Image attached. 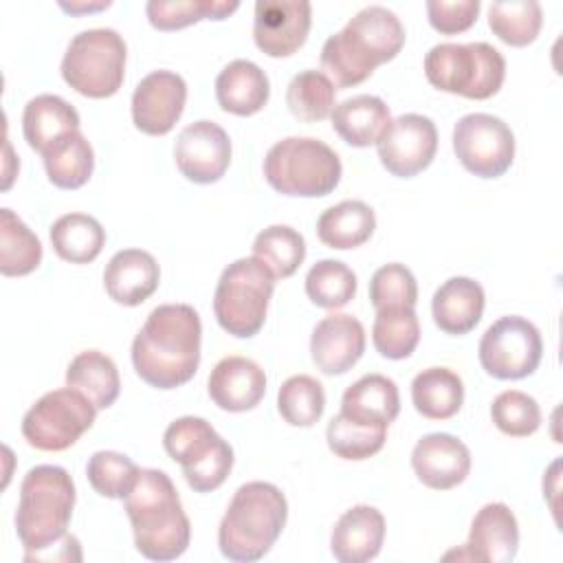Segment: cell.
<instances>
[{"label": "cell", "instance_id": "1", "mask_svg": "<svg viewBox=\"0 0 563 563\" xmlns=\"http://www.w3.org/2000/svg\"><path fill=\"white\" fill-rule=\"evenodd\" d=\"M200 314L189 303L156 306L132 341L136 374L156 389L189 383L200 365Z\"/></svg>", "mask_w": 563, "mask_h": 563}, {"label": "cell", "instance_id": "2", "mask_svg": "<svg viewBox=\"0 0 563 563\" xmlns=\"http://www.w3.org/2000/svg\"><path fill=\"white\" fill-rule=\"evenodd\" d=\"M405 44V26L398 15L380 4L361 9L321 48V66L334 88L363 84L376 66L394 59Z\"/></svg>", "mask_w": 563, "mask_h": 563}, {"label": "cell", "instance_id": "3", "mask_svg": "<svg viewBox=\"0 0 563 563\" xmlns=\"http://www.w3.org/2000/svg\"><path fill=\"white\" fill-rule=\"evenodd\" d=\"M123 504L134 530V545L145 559L174 561L187 550L191 523L165 471L141 468Z\"/></svg>", "mask_w": 563, "mask_h": 563}, {"label": "cell", "instance_id": "4", "mask_svg": "<svg viewBox=\"0 0 563 563\" xmlns=\"http://www.w3.org/2000/svg\"><path fill=\"white\" fill-rule=\"evenodd\" d=\"M288 517L284 493L268 482L242 484L218 528L222 556L238 563H253L268 554L282 534Z\"/></svg>", "mask_w": 563, "mask_h": 563}, {"label": "cell", "instance_id": "5", "mask_svg": "<svg viewBox=\"0 0 563 563\" xmlns=\"http://www.w3.org/2000/svg\"><path fill=\"white\" fill-rule=\"evenodd\" d=\"M73 508L75 484L66 468L40 464L24 475L15 512V530L26 550L24 561L51 550L68 534Z\"/></svg>", "mask_w": 563, "mask_h": 563}, {"label": "cell", "instance_id": "6", "mask_svg": "<svg viewBox=\"0 0 563 563\" xmlns=\"http://www.w3.org/2000/svg\"><path fill=\"white\" fill-rule=\"evenodd\" d=\"M341 172L339 154L312 136L282 139L264 158L266 183L284 196H328L339 185Z\"/></svg>", "mask_w": 563, "mask_h": 563}, {"label": "cell", "instance_id": "7", "mask_svg": "<svg viewBox=\"0 0 563 563\" xmlns=\"http://www.w3.org/2000/svg\"><path fill=\"white\" fill-rule=\"evenodd\" d=\"M424 75L431 86L468 99L493 97L506 77L504 55L486 44H435L424 55Z\"/></svg>", "mask_w": 563, "mask_h": 563}, {"label": "cell", "instance_id": "8", "mask_svg": "<svg viewBox=\"0 0 563 563\" xmlns=\"http://www.w3.org/2000/svg\"><path fill=\"white\" fill-rule=\"evenodd\" d=\"M273 288L275 275L255 255L231 262L213 295V314L220 328L238 339L255 336L266 321Z\"/></svg>", "mask_w": 563, "mask_h": 563}, {"label": "cell", "instance_id": "9", "mask_svg": "<svg viewBox=\"0 0 563 563\" xmlns=\"http://www.w3.org/2000/svg\"><path fill=\"white\" fill-rule=\"evenodd\" d=\"M128 46L114 29H88L77 33L62 59L64 81L84 97H112L125 75Z\"/></svg>", "mask_w": 563, "mask_h": 563}, {"label": "cell", "instance_id": "10", "mask_svg": "<svg viewBox=\"0 0 563 563\" xmlns=\"http://www.w3.org/2000/svg\"><path fill=\"white\" fill-rule=\"evenodd\" d=\"M167 455L180 464L187 484L196 493H209L224 484L233 468L231 444L198 416L174 420L163 433Z\"/></svg>", "mask_w": 563, "mask_h": 563}, {"label": "cell", "instance_id": "11", "mask_svg": "<svg viewBox=\"0 0 563 563\" xmlns=\"http://www.w3.org/2000/svg\"><path fill=\"white\" fill-rule=\"evenodd\" d=\"M97 407L77 389L64 387L44 394L22 418L24 440L40 451L73 446L95 422Z\"/></svg>", "mask_w": 563, "mask_h": 563}, {"label": "cell", "instance_id": "12", "mask_svg": "<svg viewBox=\"0 0 563 563\" xmlns=\"http://www.w3.org/2000/svg\"><path fill=\"white\" fill-rule=\"evenodd\" d=\"M543 354L539 328L519 314L497 319L479 341V363L486 374L501 380L530 376Z\"/></svg>", "mask_w": 563, "mask_h": 563}, {"label": "cell", "instance_id": "13", "mask_svg": "<svg viewBox=\"0 0 563 563\" xmlns=\"http://www.w3.org/2000/svg\"><path fill=\"white\" fill-rule=\"evenodd\" d=\"M453 152L457 161L479 178L504 176L515 158V134L495 114L471 112L453 128Z\"/></svg>", "mask_w": 563, "mask_h": 563}, {"label": "cell", "instance_id": "14", "mask_svg": "<svg viewBox=\"0 0 563 563\" xmlns=\"http://www.w3.org/2000/svg\"><path fill=\"white\" fill-rule=\"evenodd\" d=\"M383 167L398 178H411L427 169L438 152L435 123L416 112L394 119L376 143Z\"/></svg>", "mask_w": 563, "mask_h": 563}, {"label": "cell", "instance_id": "15", "mask_svg": "<svg viewBox=\"0 0 563 563\" xmlns=\"http://www.w3.org/2000/svg\"><path fill=\"white\" fill-rule=\"evenodd\" d=\"M312 7L308 0H257L253 40L268 57H288L308 37Z\"/></svg>", "mask_w": 563, "mask_h": 563}, {"label": "cell", "instance_id": "16", "mask_svg": "<svg viewBox=\"0 0 563 563\" xmlns=\"http://www.w3.org/2000/svg\"><path fill=\"white\" fill-rule=\"evenodd\" d=\"M174 158L180 174L191 183H216L231 163L229 134L213 121H194L178 134Z\"/></svg>", "mask_w": 563, "mask_h": 563}, {"label": "cell", "instance_id": "17", "mask_svg": "<svg viewBox=\"0 0 563 563\" xmlns=\"http://www.w3.org/2000/svg\"><path fill=\"white\" fill-rule=\"evenodd\" d=\"M187 101V84L174 70H152L132 95V121L152 136L167 134L180 119Z\"/></svg>", "mask_w": 563, "mask_h": 563}, {"label": "cell", "instance_id": "18", "mask_svg": "<svg viewBox=\"0 0 563 563\" xmlns=\"http://www.w3.org/2000/svg\"><path fill=\"white\" fill-rule=\"evenodd\" d=\"M365 352V328L363 323L343 312L323 317L310 336V354L317 369L328 376L345 374L356 365Z\"/></svg>", "mask_w": 563, "mask_h": 563}, {"label": "cell", "instance_id": "19", "mask_svg": "<svg viewBox=\"0 0 563 563\" xmlns=\"http://www.w3.org/2000/svg\"><path fill=\"white\" fill-rule=\"evenodd\" d=\"M411 466L424 486L449 490L466 479L471 471V451L451 433H427L411 451Z\"/></svg>", "mask_w": 563, "mask_h": 563}, {"label": "cell", "instance_id": "20", "mask_svg": "<svg viewBox=\"0 0 563 563\" xmlns=\"http://www.w3.org/2000/svg\"><path fill=\"white\" fill-rule=\"evenodd\" d=\"M517 548L519 526L512 510L501 501H490L473 517L468 541L457 556L482 563H508L515 559Z\"/></svg>", "mask_w": 563, "mask_h": 563}, {"label": "cell", "instance_id": "21", "mask_svg": "<svg viewBox=\"0 0 563 563\" xmlns=\"http://www.w3.org/2000/svg\"><path fill=\"white\" fill-rule=\"evenodd\" d=\"M207 389L220 409L233 413L249 411L266 394V374L246 356H224L211 369Z\"/></svg>", "mask_w": 563, "mask_h": 563}, {"label": "cell", "instance_id": "22", "mask_svg": "<svg viewBox=\"0 0 563 563\" xmlns=\"http://www.w3.org/2000/svg\"><path fill=\"white\" fill-rule=\"evenodd\" d=\"M385 539V517L378 508L358 504L345 510L332 528L330 550L339 563L372 561Z\"/></svg>", "mask_w": 563, "mask_h": 563}, {"label": "cell", "instance_id": "23", "mask_svg": "<svg viewBox=\"0 0 563 563\" xmlns=\"http://www.w3.org/2000/svg\"><path fill=\"white\" fill-rule=\"evenodd\" d=\"M161 282V268L152 253L123 249L114 253L103 271V286L110 299L123 306L143 303Z\"/></svg>", "mask_w": 563, "mask_h": 563}, {"label": "cell", "instance_id": "24", "mask_svg": "<svg viewBox=\"0 0 563 563\" xmlns=\"http://www.w3.org/2000/svg\"><path fill=\"white\" fill-rule=\"evenodd\" d=\"M484 303L486 297L479 282L471 277H451L433 292V321L446 334H466L479 323Z\"/></svg>", "mask_w": 563, "mask_h": 563}, {"label": "cell", "instance_id": "25", "mask_svg": "<svg viewBox=\"0 0 563 563\" xmlns=\"http://www.w3.org/2000/svg\"><path fill=\"white\" fill-rule=\"evenodd\" d=\"M400 411L398 387L389 376L365 374L341 398V413L356 424L389 427Z\"/></svg>", "mask_w": 563, "mask_h": 563}, {"label": "cell", "instance_id": "26", "mask_svg": "<svg viewBox=\"0 0 563 563\" xmlns=\"http://www.w3.org/2000/svg\"><path fill=\"white\" fill-rule=\"evenodd\" d=\"M268 95V77L251 59H233L216 77V99L224 112L251 117L266 106Z\"/></svg>", "mask_w": 563, "mask_h": 563}, {"label": "cell", "instance_id": "27", "mask_svg": "<svg viewBox=\"0 0 563 563\" xmlns=\"http://www.w3.org/2000/svg\"><path fill=\"white\" fill-rule=\"evenodd\" d=\"M330 119L334 132L354 147H369L378 143L391 123L387 103L376 95H354L343 99L334 106Z\"/></svg>", "mask_w": 563, "mask_h": 563}, {"label": "cell", "instance_id": "28", "mask_svg": "<svg viewBox=\"0 0 563 563\" xmlns=\"http://www.w3.org/2000/svg\"><path fill=\"white\" fill-rule=\"evenodd\" d=\"M79 130L77 110L57 95L33 97L22 112V132L31 150L44 152L66 132Z\"/></svg>", "mask_w": 563, "mask_h": 563}, {"label": "cell", "instance_id": "29", "mask_svg": "<svg viewBox=\"0 0 563 563\" xmlns=\"http://www.w3.org/2000/svg\"><path fill=\"white\" fill-rule=\"evenodd\" d=\"M376 229L374 209L363 200H343L325 209L317 220L319 240L336 251L365 244Z\"/></svg>", "mask_w": 563, "mask_h": 563}, {"label": "cell", "instance_id": "30", "mask_svg": "<svg viewBox=\"0 0 563 563\" xmlns=\"http://www.w3.org/2000/svg\"><path fill=\"white\" fill-rule=\"evenodd\" d=\"M42 158L48 180L59 189H79L88 183L95 169L92 145L79 130L66 132L53 141L42 152Z\"/></svg>", "mask_w": 563, "mask_h": 563}, {"label": "cell", "instance_id": "31", "mask_svg": "<svg viewBox=\"0 0 563 563\" xmlns=\"http://www.w3.org/2000/svg\"><path fill=\"white\" fill-rule=\"evenodd\" d=\"M66 385L84 394L97 409H108L121 391V378L114 361L99 350H84L70 361L66 369Z\"/></svg>", "mask_w": 563, "mask_h": 563}, {"label": "cell", "instance_id": "32", "mask_svg": "<svg viewBox=\"0 0 563 563\" xmlns=\"http://www.w3.org/2000/svg\"><path fill=\"white\" fill-rule=\"evenodd\" d=\"M411 402L429 420L453 418L464 402L462 378L449 367H427L411 380Z\"/></svg>", "mask_w": 563, "mask_h": 563}, {"label": "cell", "instance_id": "33", "mask_svg": "<svg viewBox=\"0 0 563 563\" xmlns=\"http://www.w3.org/2000/svg\"><path fill=\"white\" fill-rule=\"evenodd\" d=\"M51 244L62 260L88 264L101 253L106 231L99 220L88 213H66L51 224Z\"/></svg>", "mask_w": 563, "mask_h": 563}, {"label": "cell", "instance_id": "34", "mask_svg": "<svg viewBox=\"0 0 563 563\" xmlns=\"http://www.w3.org/2000/svg\"><path fill=\"white\" fill-rule=\"evenodd\" d=\"M42 262L40 238L7 207L0 209V273L20 277Z\"/></svg>", "mask_w": 563, "mask_h": 563}, {"label": "cell", "instance_id": "35", "mask_svg": "<svg viewBox=\"0 0 563 563\" xmlns=\"http://www.w3.org/2000/svg\"><path fill=\"white\" fill-rule=\"evenodd\" d=\"M372 341L380 356L400 361L411 356L420 341V321L409 306L376 310Z\"/></svg>", "mask_w": 563, "mask_h": 563}, {"label": "cell", "instance_id": "36", "mask_svg": "<svg viewBox=\"0 0 563 563\" xmlns=\"http://www.w3.org/2000/svg\"><path fill=\"white\" fill-rule=\"evenodd\" d=\"M543 22L541 4L534 0L493 2L488 9L490 31L508 46H528L537 40Z\"/></svg>", "mask_w": 563, "mask_h": 563}, {"label": "cell", "instance_id": "37", "mask_svg": "<svg viewBox=\"0 0 563 563\" xmlns=\"http://www.w3.org/2000/svg\"><path fill=\"white\" fill-rule=\"evenodd\" d=\"M334 84L321 70L308 68L297 73L286 88L288 110L306 123L323 121L334 110Z\"/></svg>", "mask_w": 563, "mask_h": 563}, {"label": "cell", "instance_id": "38", "mask_svg": "<svg viewBox=\"0 0 563 563\" xmlns=\"http://www.w3.org/2000/svg\"><path fill=\"white\" fill-rule=\"evenodd\" d=\"M253 255L264 262L275 277L284 279L301 266L306 257V242L292 227L271 224L255 235Z\"/></svg>", "mask_w": 563, "mask_h": 563}, {"label": "cell", "instance_id": "39", "mask_svg": "<svg viewBox=\"0 0 563 563\" xmlns=\"http://www.w3.org/2000/svg\"><path fill=\"white\" fill-rule=\"evenodd\" d=\"M240 4L235 0H150L147 20L158 31H176L200 20H224Z\"/></svg>", "mask_w": 563, "mask_h": 563}, {"label": "cell", "instance_id": "40", "mask_svg": "<svg viewBox=\"0 0 563 563\" xmlns=\"http://www.w3.org/2000/svg\"><path fill=\"white\" fill-rule=\"evenodd\" d=\"M306 295L319 308H343L356 295V275L339 260H319L306 275Z\"/></svg>", "mask_w": 563, "mask_h": 563}, {"label": "cell", "instance_id": "41", "mask_svg": "<svg viewBox=\"0 0 563 563\" xmlns=\"http://www.w3.org/2000/svg\"><path fill=\"white\" fill-rule=\"evenodd\" d=\"M277 409L288 424L312 427L325 409L323 385L308 374L286 378L277 394Z\"/></svg>", "mask_w": 563, "mask_h": 563}, {"label": "cell", "instance_id": "42", "mask_svg": "<svg viewBox=\"0 0 563 563\" xmlns=\"http://www.w3.org/2000/svg\"><path fill=\"white\" fill-rule=\"evenodd\" d=\"M387 438V427H365L336 413L325 429L330 451L343 460H367L376 455Z\"/></svg>", "mask_w": 563, "mask_h": 563}, {"label": "cell", "instance_id": "43", "mask_svg": "<svg viewBox=\"0 0 563 563\" xmlns=\"http://www.w3.org/2000/svg\"><path fill=\"white\" fill-rule=\"evenodd\" d=\"M139 471L128 455L117 451H97L86 464L90 486L108 499H123L134 486Z\"/></svg>", "mask_w": 563, "mask_h": 563}, {"label": "cell", "instance_id": "44", "mask_svg": "<svg viewBox=\"0 0 563 563\" xmlns=\"http://www.w3.org/2000/svg\"><path fill=\"white\" fill-rule=\"evenodd\" d=\"M495 427L512 438L532 435L541 424V409L532 396L519 389L501 391L490 405Z\"/></svg>", "mask_w": 563, "mask_h": 563}, {"label": "cell", "instance_id": "45", "mask_svg": "<svg viewBox=\"0 0 563 563\" xmlns=\"http://www.w3.org/2000/svg\"><path fill=\"white\" fill-rule=\"evenodd\" d=\"M369 299L376 310L398 306L416 308L418 284L413 273L398 262L380 266L369 279Z\"/></svg>", "mask_w": 563, "mask_h": 563}, {"label": "cell", "instance_id": "46", "mask_svg": "<svg viewBox=\"0 0 563 563\" xmlns=\"http://www.w3.org/2000/svg\"><path fill=\"white\" fill-rule=\"evenodd\" d=\"M479 0H453V2H444V0H429L427 2V15H429V24L444 33V35H453V33H462L468 26L475 24L477 13H479Z\"/></svg>", "mask_w": 563, "mask_h": 563}, {"label": "cell", "instance_id": "47", "mask_svg": "<svg viewBox=\"0 0 563 563\" xmlns=\"http://www.w3.org/2000/svg\"><path fill=\"white\" fill-rule=\"evenodd\" d=\"M59 7L64 9V11H70V13H81V11H99V9H108L110 7V2L106 0V2H95V4H86V2H79V4H75V2H70V4H66V2H59Z\"/></svg>", "mask_w": 563, "mask_h": 563}]
</instances>
